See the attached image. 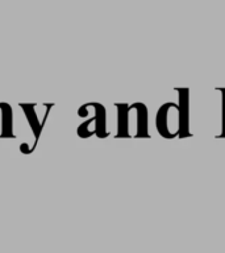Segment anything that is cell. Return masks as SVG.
<instances>
[{
  "label": "cell",
  "instance_id": "8992f818",
  "mask_svg": "<svg viewBox=\"0 0 225 253\" xmlns=\"http://www.w3.org/2000/svg\"><path fill=\"white\" fill-rule=\"evenodd\" d=\"M20 107L23 108L25 115H27V119H28V123H29V126H31V129L35 134V145L37 144L39 138V134L42 132V128H43V123L39 122L38 116L37 114L35 112V104H20Z\"/></svg>",
  "mask_w": 225,
  "mask_h": 253
},
{
  "label": "cell",
  "instance_id": "52a82bcc",
  "mask_svg": "<svg viewBox=\"0 0 225 253\" xmlns=\"http://www.w3.org/2000/svg\"><path fill=\"white\" fill-rule=\"evenodd\" d=\"M117 107V134L116 137H129V132H128V111L129 106L124 104V103H118L116 104Z\"/></svg>",
  "mask_w": 225,
  "mask_h": 253
},
{
  "label": "cell",
  "instance_id": "7a4b0ae2",
  "mask_svg": "<svg viewBox=\"0 0 225 253\" xmlns=\"http://www.w3.org/2000/svg\"><path fill=\"white\" fill-rule=\"evenodd\" d=\"M178 98V137L187 138L191 137L189 132V90L188 88H177Z\"/></svg>",
  "mask_w": 225,
  "mask_h": 253
},
{
  "label": "cell",
  "instance_id": "ba28073f",
  "mask_svg": "<svg viewBox=\"0 0 225 253\" xmlns=\"http://www.w3.org/2000/svg\"><path fill=\"white\" fill-rule=\"evenodd\" d=\"M219 91L223 94V96H221V103H223L221 115H223V118H221V133L219 134V137L223 138L225 137V88H220Z\"/></svg>",
  "mask_w": 225,
  "mask_h": 253
},
{
  "label": "cell",
  "instance_id": "5b68a950",
  "mask_svg": "<svg viewBox=\"0 0 225 253\" xmlns=\"http://www.w3.org/2000/svg\"><path fill=\"white\" fill-rule=\"evenodd\" d=\"M12 108L7 103H0V138L15 137L13 134Z\"/></svg>",
  "mask_w": 225,
  "mask_h": 253
},
{
  "label": "cell",
  "instance_id": "277c9868",
  "mask_svg": "<svg viewBox=\"0 0 225 253\" xmlns=\"http://www.w3.org/2000/svg\"><path fill=\"white\" fill-rule=\"evenodd\" d=\"M177 104H174V103L169 102V103H165V104H162L161 108L158 110L157 112V130L158 133L161 134L163 138H174L175 136L170 133L169 130V112L171 111L173 107H175Z\"/></svg>",
  "mask_w": 225,
  "mask_h": 253
},
{
  "label": "cell",
  "instance_id": "3957f363",
  "mask_svg": "<svg viewBox=\"0 0 225 253\" xmlns=\"http://www.w3.org/2000/svg\"><path fill=\"white\" fill-rule=\"evenodd\" d=\"M134 112V132L133 137L137 138H149L148 133V110L144 103H134L130 106Z\"/></svg>",
  "mask_w": 225,
  "mask_h": 253
},
{
  "label": "cell",
  "instance_id": "6da1fadb",
  "mask_svg": "<svg viewBox=\"0 0 225 253\" xmlns=\"http://www.w3.org/2000/svg\"><path fill=\"white\" fill-rule=\"evenodd\" d=\"M95 116L87 119L78 128V134L82 138H88L96 134L99 138H104L106 132V108L100 103H92Z\"/></svg>",
  "mask_w": 225,
  "mask_h": 253
}]
</instances>
